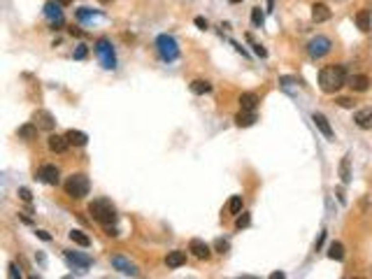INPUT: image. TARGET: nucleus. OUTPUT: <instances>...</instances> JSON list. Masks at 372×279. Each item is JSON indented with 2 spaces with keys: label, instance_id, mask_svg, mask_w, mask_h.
<instances>
[{
  "label": "nucleus",
  "instance_id": "7c9ffc66",
  "mask_svg": "<svg viewBox=\"0 0 372 279\" xmlns=\"http://www.w3.org/2000/svg\"><path fill=\"white\" fill-rule=\"evenodd\" d=\"M86 56H89V49H86V44H80V47L75 49V58H77V61H84Z\"/></svg>",
  "mask_w": 372,
  "mask_h": 279
},
{
  "label": "nucleus",
  "instance_id": "5701e85b",
  "mask_svg": "<svg viewBox=\"0 0 372 279\" xmlns=\"http://www.w3.org/2000/svg\"><path fill=\"white\" fill-rule=\"evenodd\" d=\"M256 105H258V96H256V93H242V96H239V107H242V110L254 112V110H256Z\"/></svg>",
  "mask_w": 372,
  "mask_h": 279
},
{
  "label": "nucleus",
  "instance_id": "f3484780",
  "mask_svg": "<svg viewBox=\"0 0 372 279\" xmlns=\"http://www.w3.org/2000/svg\"><path fill=\"white\" fill-rule=\"evenodd\" d=\"M61 2H47L45 5V14L53 21V26H61L63 24V14H61Z\"/></svg>",
  "mask_w": 372,
  "mask_h": 279
},
{
  "label": "nucleus",
  "instance_id": "dca6fc26",
  "mask_svg": "<svg viewBox=\"0 0 372 279\" xmlns=\"http://www.w3.org/2000/svg\"><path fill=\"white\" fill-rule=\"evenodd\" d=\"M312 121H314V126H317L321 133H323V138H328V140L335 138V135H333V128H330V123H328V119L323 116V114L314 112V114H312Z\"/></svg>",
  "mask_w": 372,
  "mask_h": 279
},
{
  "label": "nucleus",
  "instance_id": "4c0bfd02",
  "mask_svg": "<svg viewBox=\"0 0 372 279\" xmlns=\"http://www.w3.org/2000/svg\"><path fill=\"white\" fill-rule=\"evenodd\" d=\"M9 277H12V279H17V277H21V272L17 270V265H14V263H9Z\"/></svg>",
  "mask_w": 372,
  "mask_h": 279
},
{
  "label": "nucleus",
  "instance_id": "c85d7f7f",
  "mask_svg": "<svg viewBox=\"0 0 372 279\" xmlns=\"http://www.w3.org/2000/svg\"><path fill=\"white\" fill-rule=\"evenodd\" d=\"M251 21H254V26H263V12H261V7H254L251 9Z\"/></svg>",
  "mask_w": 372,
  "mask_h": 279
},
{
  "label": "nucleus",
  "instance_id": "2f4dec72",
  "mask_svg": "<svg viewBox=\"0 0 372 279\" xmlns=\"http://www.w3.org/2000/svg\"><path fill=\"white\" fill-rule=\"evenodd\" d=\"M249 223H251V217H249L247 212H242V217H238V221H235V226L238 228H247Z\"/></svg>",
  "mask_w": 372,
  "mask_h": 279
},
{
  "label": "nucleus",
  "instance_id": "f03ea898",
  "mask_svg": "<svg viewBox=\"0 0 372 279\" xmlns=\"http://www.w3.org/2000/svg\"><path fill=\"white\" fill-rule=\"evenodd\" d=\"M89 214L93 219H96L98 223H103V226H112L116 221V209L114 205L109 200H105V198H100V200H93L89 205Z\"/></svg>",
  "mask_w": 372,
  "mask_h": 279
},
{
  "label": "nucleus",
  "instance_id": "6ab92c4d",
  "mask_svg": "<svg viewBox=\"0 0 372 279\" xmlns=\"http://www.w3.org/2000/svg\"><path fill=\"white\" fill-rule=\"evenodd\" d=\"M184 263H186V251H179V249H175V251H170L168 256H165V265H168V268H172V270H175V268H182Z\"/></svg>",
  "mask_w": 372,
  "mask_h": 279
},
{
  "label": "nucleus",
  "instance_id": "39448f33",
  "mask_svg": "<svg viewBox=\"0 0 372 279\" xmlns=\"http://www.w3.org/2000/svg\"><path fill=\"white\" fill-rule=\"evenodd\" d=\"M96 54L98 58H100V63H103V68L105 70H114L116 68V58H114V49H112V44H109V40H98L96 42Z\"/></svg>",
  "mask_w": 372,
  "mask_h": 279
},
{
  "label": "nucleus",
  "instance_id": "72a5a7b5",
  "mask_svg": "<svg viewBox=\"0 0 372 279\" xmlns=\"http://www.w3.org/2000/svg\"><path fill=\"white\" fill-rule=\"evenodd\" d=\"M19 198H21L24 202H30V200H33V195H30V191H28V189H19Z\"/></svg>",
  "mask_w": 372,
  "mask_h": 279
},
{
  "label": "nucleus",
  "instance_id": "4468645a",
  "mask_svg": "<svg viewBox=\"0 0 372 279\" xmlns=\"http://www.w3.org/2000/svg\"><path fill=\"white\" fill-rule=\"evenodd\" d=\"M330 17H333V12L328 9V5H323V2H314L312 5V21L314 24H323Z\"/></svg>",
  "mask_w": 372,
  "mask_h": 279
},
{
  "label": "nucleus",
  "instance_id": "393cba45",
  "mask_svg": "<svg viewBox=\"0 0 372 279\" xmlns=\"http://www.w3.org/2000/svg\"><path fill=\"white\" fill-rule=\"evenodd\" d=\"M37 131H40V128H37L35 123H26V126H21V128H19V138L21 140H35L37 138Z\"/></svg>",
  "mask_w": 372,
  "mask_h": 279
},
{
  "label": "nucleus",
  "instance_id": "1a4fd4ad",
  "mask_svg": "<svg viewBox=\"0 0 372 279\" xmlns=\"http://www.w3.org/2000/svg\"><path fill=\"white\" fill-rule=\"evenodd\" d=\"M112 268L114 270H119L121 275H128V277H135L137 275V265H133V263L128 261V258H124V256H112Z\"/></svg>",
  "mask_w": 372,
  "mask_h": 279
},
{
  "label": "nucleus",
  "instance_id": "9b49d317",
  "mask_svg": "<svg viewBox=\"0 0 372 279\" xmlns=\"http://www.w3.org/2000/svg\"><path fill=\"white\" fill-rule=\"evenodd\" d=\"M188 251L193 253L195 258H200V261H207V258L212 256V249H210V247H207L203 240H198V237L188 242Z\"/></svg>",
  "mask_w": 372,
  "mask_h": 279
},
{
  "label": "nucleus",
  "instance_id": "7ed1b4c3",
  "mask_svg": "<svg viewBox=\"0 0 372 279\" xmlns=\"http://www.w3.org/2000/svg\"><path fill=\"white\" fill-rule=\"evenodd\" d=\"M89 189H91L89 177L81 174V172L70 174L68 182H65V193H68L70 198H75V200H81L84 195H89Z\"/></svg>",
  "mask_w": 372,
  "mask_h": 279
},
{
  "label": "nucleus",
  "instance_id": "20e7f679",
  "mask_svg": "<svg viewBox=\"0 0 372 279\" xmlns=\"http://www.w3.org/2000/svg\"><path fill=\"white\" fill-rule=\"evenodd\" d=\"M156 49H159V54H160V58H163V61L172 63V61H177L179 58V44H177V40H175L172 35H168V33H163V35L156 37Z\"/></svg>",
  "mask_w": 372,
  "mask_h": 279
},
{
  "label": "nucleus",
  "instance_id": "0eeeda50",
  "mask_svg": "<svg viewBox=\"0 0 372 279\" xmlns=\"http://www.w3.org/2000/svg\"><path fill=\"white\" fill-rule=\"evenodd\" d=\"M37 179L42 184H47V186H56V184L61 182V172H58V167L52 166V163H47V166H42L40 170H37Z\"/></svg>",
  "mask_w": 372,
  "mask_h": 279
},
{
  "label": "nucleus",
  "instance_id": "9d476101",
  "mask_svg": "<svg viewBox=\"0 0 372 279\" xmlns=\"http://www.w3.org/2000/svg\"><path fill=\"white\" fill-rule=\"evenodd\" d=\"M65 261L70 263L72 268H80V270H86V268H91V256H86V253H80V251H65Z\"/></svg>",
  "mask_w": 372,
  "mask_h": 279
},
{
  "label": "nucleus",
  "instance_id": "2eb2a0df",
  "mask_svg": "<svg viewBox=\"0 0 372 279\" xmlns=\"http://www.w3.org/2000/svg\"><path fill=\"white\" fill-rule=\"evenodd\" d=\"M346 84H349V88L356 91V93H365V91L370 88V79L365 77V75H351Z\"/></svg>",
  "mask_w": 372,
  "mask_h": 279
},
{
  "label": "nucleus",
  "instance_id": "b1692460",
  "mask_svg": "<svg viewBox=\"0 0 372 279\" xmlns=\"http://www.w3.org/2000/svg\"><path fill=\"white\" fill-rule=\"evenodd\" d=\"M191 91H193L195 96H203V93H210V91H212V84L205 82V79H193V82H191Z\"/></svg>",
  "mask_w": 372,
  "mask_h": 279
},
{
  "label": "nucleus",
  "instance_id": "a878e982",
  "mask_svg": "<svg viewBox=\"0 0 372 279\" xmlns=\"http://www.w3.org/2000/svg\"><path fill=\"white\" fill-rule=\"evenodd\" d=\"M328 258H333V261H342V258H345V244L342 242L330 244V247H328Z\"/></svg>",
  "mask_w": 372,
  "mask_h": 279
},
{
  "label": "nucleus",
  "instance_id": "4be33fe9",
  "mask_svg": "<svg viewBox=\"0 0 372 279\" xmlns=\"http://www.w3.org/2000/svg\"><path fill=\"white\" fill-rule=\"evenodd\" d=\"M235 123H238L239 128H249V126H254V123H256V114L242 110V112L235 116Z\"/></svg>",
  "mask_w": 372,
  "mask_h": 279
},
{
  "label": "nucleus",
  "instance_id": "e433bc0d",
  "mask_svg": "<svg viewBox=\"0 0 372 279\" xmlns=\"http://www.w3.org/2000/svg\"><path fill=\"white\" fill-rule=\"evenodd\" d=\"M35 235L40 237V240H45V242H52V235H49L47 230H35Z\"/></svg>",
  "mask_w": 372,
  "mask_h": 279
},
{
  "label": "nucleus",
  "instance_id": "58836bf2",
  "mask_svg": "<svg viewBox=\"0 0 372 279\" xmlns=\"http://www.w3.org/2000/svg\"><path fill=\"white\" fill-rule=\"evenodd\" d=\"M193 24H195V26H198V28H203V30H205V28H207V19H203V17H195V19H193Z\"/></svg>",
  "mask_w": 372,
  "mask_h": 279
},
{
  "label": "nucleus",
  "instance_id": "a19ab883",
  "mask_svg": "<svg viewBox=\"0 0 372 279\" xmlns=\"http://www.w3.org/2000/svg\"><path fill=\"white\" fill-rule=\"evenodd\" d=\"M323 240H326V233H321V235H319V240H317V244H314V249H321Z\"/></svg>",
  "mask_w": 372,
  "mask_h": 279
},
{
  "label": "nucleus",
  "instance_id": "f257e3e1",
  "mask_svg": "<svg viewBox=\"0 0 372 279\" xmlns=\"http://www.w3.org/2000/svg\"><path fill=\"white\" fill-rule=\"evenodd\" d=\"M346 84L345 65H326L319 70V86L323 93H335Z\"/></svg>",
  "mask_w": 372,
  "mask_h": 279
},
{
  "label": "nucleus",
  "instance_id": "ea45409f",
  "mask_svg": "<svg viewBox=\"0 0 372 279\" xmlns=\"http://www.w3.org/2000/svg\"><path fill=\"white\" fill-rule=\"evenodd\" d=\"M105 233H107L109 237H119V230H116L114 226H105Z\"/></svg>",
  "mask_w": 372,
  "mask_h": 279
},
{
  "label": "nucleus",
  "instance_id": "bb28decb",
  "mask_svg": "<svg viewBox=\"0 0 372 279\" xmlns=\"http://www.w3.org/2000/svg\"><path fill=\"white\" fill-rule=\"evenodd\" d=\"M70 240L75 244H80V247H91V237L86 233H81V230H70Z\"/></svg>",
  "mask_w": 372,
  "mask_h": 279
},
{
  "label": "nucleus",
  "instance_id": "c756f323",
  "mask_svg": "<svg viewBox=\"0 0 372 279\" xmlns=\"http://www.w3.org/2000/svg\"><path fill=\"white\" fill-rule=\"evenodd\" d=\"M93 14H96V12H93V9H89V7L77 9V19H80V21H86V19H91Z\"/></svg>",
  "mask_w": 372,
  "mask_h": 279
},
{
  "label": "nucleus",
  "instance_id": "79ce46f5",
  "mask_svg": "<svg viewBox=\"0 0 372 279\" xmlns=\"http://www.w3.org/2000/svg\"><path fill=\"white\" fill-rule=\"evenodd\" d=\"M337 200L342 202V205H345V202H346V198H345V191H342V189H337Z\"/></svg>",
  "mask_w": 372,
  "mask_h": 279
},
{
  "label": "nucleus",
  "instance_id": "f704fd0d",
  "mask_svg": "<svg viewBox=\"0 0 372 279\" xmlns=\"http://www.w3.org/2000/svg\"><path fill=\"white\" fill-rule=\"evenodd\" d=\"M337 105L349 110V107H354V100H351V98H340V100H337Z\"/></svg>",
  "mask_w": 372,
  "mask_h": 279
},
{
  "label": "nucleus",
  "instance_id": "412c9836",
  "mask_svg": "<svg viewBox=\"0 0 372 279\" xmlns=\"http://www.w3.org/2000/svg\"><path fill=\"white\" fill-rule=\"evenodd\" d=\"M340 179H342V184L351 182V158H349V154L342 156V161H340Z\"/></svg>",
  "mask_w": 372,
  "mask_h": 279
},
{
  "label": "nucleus",
  "instance_id": "c9c22d12",
  "mask_svg": "<svg viewBox=\"0 0 372 279\" xmlns=\"http://www.w3.org/2000/svg\"><path fill=\"white\" fill-rule=\"evenodd\" d=\"M216 249H219V253H226L228 251V242L226 240H216Z\"/></svg>",
  "mask_w": 372,
  "mask_h": 279
},
{
  "label": "nucleus",
  "instance_id": "473e14b6",
  "mask_svg": "<svg viewBox=\"0 0 372 279\" xmlns=\"http://www.w3.org/2000/svg\"><path fill=\"white\" fill-rule=\"evenodd\" d=\"M247 40H249V42H251V47H254V52H256V56H261V58H266V56H267V52H266V49H263V47H261V44H256V42H254V40H251V35H247Z\"/></svg>",
  "mask_w": 372,
  "mask_h": 279
},
{
  "label": "nucleus",
  "instance_id": "c03bdc74",
  "mask_svg": "<svg viewBox=\"0 0 372 279\" xmlns=\"http://www.w3.org/2000/svg\"><path fill=\"white\" fill-rule=\"evenodd\" d=\"M272 5H275V0H267V7L272 9Z\"/></svg>",
  "mask_w": 372,
  "mask_h": 279
},
{
  "label": "nucleus",
  "instance_id": "ddd939ff",
  "mask_svg": "<svg viewBox=\"0 0 372 279\" xmlns=\"http://www.w3.org/2000/svg\"><path fill=\"white\" fill-rule=\"evenodd\" d=\"M354 123L361 128V131H370L372 128V110L370 107H363L354 114Z\"/></svg>",
  "mask_w": 372,
  "mask_h": 279
},
{
  "label": "nucleus",
  "instance_id": "37998d69",
  "mask_svg": "<svg viewBox=\"0 0 372 279\" xmlns=\"http://www.w3.org/2000/svg\"><path fill=\"white\" fill-rule=\"evenodd\" d=\"M56 2H61V5H70L72 0H56Z\"/></svg>",
  "mask_w": 372,
  "mask_h": 279
},
{
  "label": "nucleus",
  "instance_id": "cd10ccee",
  "mask_svg": "<svg viewBox=\"0 0 372 279\" xmlns=\"http://www.w3.org/2000/svg\"><path fill=\"white\" fill-rule=\"evenodd\" d=\"M228 212L231 214H239L242 212V195H233L231 200H228Z\"/></svg>",
  "mask_w": 372,
  "mask_h": 279
},
{
  "label": "nucleus",
  "instance_id": "a18cd8bd",
  "mask_svg": "<svg viewBox=\"0 0 372 279\" xmlns=\"http://www.w3.org/2000/svg\"><path fill=\"white\" fill-rule=\"evenodd\" d=\"M100 2H103V5H107V2H112V0H100Z\"/></svg>",
  "mask_w": 372,
  "mask_h": 279
},
{
  "label": "nucleus",
  "instance_id": "49530a36",
  "mask_svg": "<svg viewBox=\"0 0 372 279\" xmlns=\"http://www.w3.org/2000/svg\"><path fill=\"white\" fill-rule=\"evenodd\" d=\"M231 2H233V5H238V2H242V0H231Z\"/></svg>",
  "mask_w": 372,
  "mask_h": 279
},
{
  "label": "nucleus",
  "instance_id": "423d86ee",
  "mask_svg": "<svg viewBox=\"0 0 372 279\" xmlns=\"http://www.w3.org/2000/svg\"><path fill=\"white\" fill-rule=\"evenodd\" d=\"M330 40H328L326 35H317L314 40H310V44H307V54H310L312 58H323L328 52H330Z\"/></svg>",
  "mask_w": 372,
  "mask_h": 279
},
{
  "label": "nucleus",
  "instance_id": "6e6552de",
  "mask_svg": "<svg viewBox=\"0 0 372 279\" xmlns=\"http://www.w3.org/2000/svg\"><path fill=\"white\" fill-rule=\"evenodd\" d=\"M33 123H35L40 131H53V128H56V119H53L52 112H47V110H37V112L33 114Z\"/></svg>",
  "mask_w": 372,
  "mask_h": 279
},
{
  "label": "nucleus",
  "instance_id": "f8f14e48",
  "mask_svg": "<svg viewBox=\"0 0 372 279\" xmlns=\"http://www.w3.org/2000/svg\"><path fill=\"white\" fill-rule=\"evenodd\" d=\"M47 147H49V151H53V154H65L68 147H70V142H68L65 135H49Z\"/></svg>",
  "mask_w": 372,
  "mask_h": 279
},
{
  "label": "nucleus",
  "instance_id": "a211bd4d",
  "mask_svg": "<svg viewBox=\"0 0 372 279\" xmlns=\"http://www.w3.org/2000/svg\"><path fill=\"white\" fill-rule=\"evenodd\" d=\"M65 138H68V142H70L72 147H86V142H89V135L81 131H75V128H70V131L65 133Z\"/></svg>",
  "mask_w": 372,
  "mask_h": 279
},
{
  "label": "nucleus",
  "instance_id": "aec40b11",
  "mask_svg": "<svg viewBox=\"0 0 372 279\" xmlns=\"http://www.w3.org/2000/svg\"><path fill=\"white\" fill-rule=\"evenodd\" d=\"M356 26H358V30H363V33H368L372 28V19H370V9H361L358 14H356Z\"/></svg>",
  "mask_w": 372,
  "mask_h": 279
}]
</instances>
